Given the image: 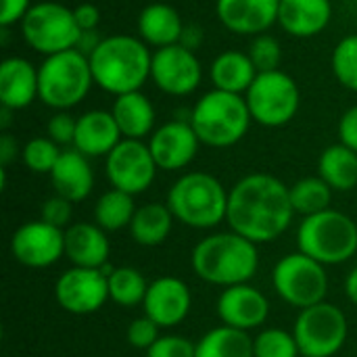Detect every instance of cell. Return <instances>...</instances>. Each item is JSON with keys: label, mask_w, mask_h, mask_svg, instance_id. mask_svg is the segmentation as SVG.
Wrapping results in <instances>:
<instances>
[{"label": "cell", "mask_w": 357, "mask_h": 357, "mask_svg": "<svg viewBox=\"0 0 357 357\" xmlns=\"http://www.w3.org/2000/svg\"><path fill=\"white\" fill-rule=\"evenodd\" d=\"M293 218L291 188L276 176L249 174L228 195L226 222L230 230L255 245L276 241L291 226Z\"/></svg>", "instance_id": "obj_1"}, {"label": "cell", "mask_w": 357, "mask_h": 357, "mask_svg": "<svg viewBox=\"0 0 357 357\" xmlns=\"http://www.w3.org/2000/svg\"><path fill=\"white\" fill-rule=\"evenodd\" d=\"M88 59L94 84L109 94L136 92L151 79V48L134 36H107Z\"/></svg>", "instance_id": "obj_2"}, {"label": "cell", "mask_w": 357, "mask_h": 357, "mask_svg": "<svg viewBox=\"0 0 357 357\" xmlns=\"http://www.w3.org/2000/svg\"><path fill=\"white\" fill-rule=\"evenodd\" d=\"M192 272L215 287L249 282L259 268L257 245L236 232H215L199 241L190 253Z\"/></svg>", "instance_id": "obj_3"}, {"label": "cell", "mask_w": 357, "mask_h": 357, "mask_svg": "<svg viewBox=\"0 0 357 357\" xmlns=\"http://www.w3.org/2000/svg\"><path fill=\"white\" fill-rule=\"evenodd\" d=\"M230 190L207 172H190L180 176L169 192L167 207L174 218L188 228L209 230L226 220Z\"/></svg>", "instance_id": "obj_4"}, {"label": "cell", "mask_w": 357, "mask_h": 357, "mask_svg": "<svg viewBox=\"0 0 357 357\" xmlns=\"http://www.w3.org/2000/svg\"><path fill=\"white\" fill-rule=\"evenodd\" d=\"M253 117L243 94L211 90L203 94L190 111V126L201 144L228 149L245 138Z\"/></svg>", "instance_id": "obj_5"}, {"label": "cell", "mask_w": 357, "mask_h": 357, "mask_svg": "<svg viewBox=\"0 0 357 357\" xmlns=\"http://www.w3.org/2000/svg\"><path fill=\"white\" fill-rule=\"evenodd\" d=\"M92 84L90 59L77 48L50 54L38 67V98L54 111H69L79 105Z\"/></svg>", "instance_id": "obj_6"}, {"label": "cell", "mask_w": 357, "mask_h": 357, "mask_svg": "<svg viewBox=\"0 0 357 357\" xmlns=\"http://www.w3.org/2000/svg\"><path fill=\"white\" fill-rule=\"evenodd\" d=\"M297 247L322 266H339L357 253V224L343 211L326 209L303 218Z\"/></svg>", "instance_id": "obj_7"}, {"label": "cell", "mask_w": 357, "mask_h": 357, "mask_svg": "<svg viewBox=\"0 0 357 357\" xmlns=\"http://www.w3.org/2000/svg\"><path fill=\"white\" fill-rule=\"evenodd\" d=\"M21 36L29 48L50 56L77 46L82 29L73 8L61 2H38L21 21Z\"/></svg>", "instance_id": "obj_8"}, {"label": "cell", "mask_w": 357, "mask_h": 357, "mask_svg": "<svg viewBox=\"0 0 357 357\" xmlns=\"http://www.w3.org/2000/svg\"><path fill=\"white\" fill-rule=\"evenodd\" d=\"M245 100L253 121L264 128H280L297 115L301 90L289 73L280 69L264 71L257 73L255 82L245 94Z\"/></svg>", "instance_id": "obj_9"}, {"label": "cell", "mask_w": 357, "mask_h": 357, "mask_svg": "<svg viewBox=\"0 0 357 357\" xmlns=\"http://www.w3.org/2000/svg\"><path fill=\"white\" fill-rule=\"evenodd\" d=\"M274 291L293 307L305 310L326 301L328 276L326 266L307 257L305 253H289L276 261L272 270Z\"/></svg>", "instance_id": "obj_10"}, {"label": "cell", "mask_w": 357, "mask_h": 357, "mask_svg": "<svg viewBox=\"0 0 357 357\" xmlns=\"http://www.w3.org/2000/svg\"><path fill=\"white\" fill-rule=\"evenodd\" d=\"M293 335L303 357H333L343 349L349 324L337 305L322 301L299 312Z\"/></svg>", "instance_id": "obj_11"}, {"label": "cell", "mask_w": 357, "mask_h": 357, "mask_svg": "<svg viewBox=\"0 0 357 357\" xmlns=\"http://www.w3.org/2000/svg\"><path fill=\"white\" fill-rule=\"evenodd\" d=\"M157 163L149 144L142 140L123 138L105 161V172L113 188L123 190L132 197L151 188L157 176Z\"/></svg>", "instance_id": "obj_12"}, {"label": "cell", "mask_w": 357, "mask_h": 357, "mask_svg": "<svg viewBox=\"0 0 357 357\" xmlns=\"http://www.w3.org/2000/svg\"><path fill=\"white\" fill-rule=\"evenodd\" d=\"M151 79L169 96H188L201 86L203 67L195 50L184 44H172L153 52Z\"/></svg>", "instance_id": "obj_13"}, {"label": "cell", "mask_w": 357, "mask_h": 357, "mask_svg": "<svg viewBox=\"0 0 357 357\" xmlns=\"http://www.w3.org/2000/svg\"><path fill=\"white\" fill-rule=\"evenodd\" d=\"M56 303L73 316H88L98 312L109 301V280L102 270L69 268L54 284Z\"/></svg>", "instance_id": "obj_14"}, {"label": "cell", "mask_w": 357, "mask_h": 357, "mask_svg": "<svg viewBox=\"0 0 357 357\" xmlns=\"http://www.w3.org/2000/svg\"><path fill=\"white\" fill-rule=\"evenodd\" d=\"M10 253L25 268H48L65 257V230L42 220L25 222L10 238Z\"/></svg>", "instance_id": "obj_15"}, {"label": "cell", "mask_w": 357, "mask_h": 357, "mask_svg": "<svg viewBox=\"0 0 357 357\" xmlns=\"http://www.w3.org/2000/svg\"><path fill=\"white\" fill-rule=\"evenodd\" d=\"M201 140L190 121L174 119L163 123L151 134L149 149L159 169L178 172L184 169L199 153Z\"/></svg>", "instance_id": "obj_16"}, {"label": "cell", "mask_w": 357, "mask_h": 357, "mask_svg": "<svg viewBox=\"0 0 357 357\" xmlns=\"http://www.w3.org/2000/svg\"><path fill=\"white\" fill-rule=\"evenodd\" d=\"M190 307H192V295L188 284L174 276H163L153 280L142 301L144 316L151 318L159 328H174L182 324Z\"/></svg>", "instance_id": "obj_17"}, {"label": "cell", "mask_w": 357, "mask_h": 357, "mask_svg": "<svg viewBox=\"0 0 357 357\" xmlns=\"http://www.w3.org/2000/svg\"><path fill=\"white\" fill-rule=\"evenodd\" d=\"M218 316L226 326L249 333L253 328H259L268 320L270 301L259 289L251 287L249 282L228 287L218 299Z\"/></svg>", "instance_id": "obj_18"}, {"label": "cell", "mask_w": 357, "mask_h": 357, "mask_svg": "<svg viewBox=\"0 0 357 357\" xmlns=\"http://www.w3.org/2000/svg\"><path fill=\"white\" fill-rule=\"evenodd\" d=\"M218 19L238 36H259L278 23L280 0H218Z\"/></svg>", "instance_id": "obj_19"}, {"label": "cell", "mask_w": 357, "mask_h": 357, "mask_svg": "<svg viewBox=\"0 0 357 357\" xmlns=\"http://www.w3.org/2000/svg\"><path fill=\"white\" fill-rule=\"evenodd\" d=\"M111 245L107 232L96 224L79 222L65 230V257L77 268L102 270L109 261Z\"/></svg>", "instance_id": "obj_20"}, {"label": "cell", "mask_w": 357, "mask_h": 357, "mask_svg": "<svg viewBox=\"0 0 357 357\" xmlns=\"http://www.w3.org/2000/svg\"><path fill=\"white\" fill-rule=\"evenodd\" d=\"M123 140L111 111H88L77 117L73 149L86 157H107Z\"/></svg>", "instance_id": "obj_21"}, {"label": "cell", "mask_w": 357, "mask_h": 357, "mask_svg": "<svg viewBox=\"0 0 357 357\" xmlns=\"http://www.w3.org/2000/svg\"><path fill=\"white\" fill-rule=\"evenodd\" d=\"M50 182L54 188V195L79 203L90 197L94 188V172L86 155H82L75 149H65L50 172Z\"/></svg>", "instance_id": "obj_22"}, {"label": "cell", "mask_w": 357, "mask_h": 357, "mask_svg": "<svg viewBox=\"0 0 357 357\" xmlns=\"http://www.w3.org/2000/svg\"><path fill=\"white\" fill-rule=\"evenodd\" d=\"M333 19L331 0H280L278 23L293 38H314Z\"/></svg>", "instance_id": "obj_23"}, {"label": "cell", "mask_w": 357, "mask_h": 357, "mask_svg": "<svg viewBox=\"0 0 357 357\" xmlns=\"http://www.w3.org/2000/svg\"><path fill=\"white\" fill-rule=\"evenodd\" d=\"M38 98V67L23 56H8L0 65V105L13 111Z\"/></svg>", "instance_id": "obj_24"}, {"label": "cell", "mask_w": 357, "mask_h": 357, "mask_svg": "<svg viewBox=\"0 0 357 357\" xmlns=\"http://www.w3.org/2000/svg\"><path fill=\"white\" fill-rule=\"evenodd\" d=\"M184 27L186 25H184L180 13L165 2H153L149 6H144L138 17L140 40L155 48L180 44Z\"/></svg>", "instance_id": "obj_25"}, {"label": "cell", "mask_w": 357, "mask_h": 357, "mask_svg": "<svg viewBox=\"0 0 357 357\" xmlns=\"http://www.w3.org/2000/svg\"><path fill=\"white\" fill-rule=\"evenodd\" d=\"M257 73L259 71L255 69L249 52H241V50H226L218 54L209 67V77L213 88L232 94H247Z\"/></svg>", "instance_id": "obj_26"}, {"label": "cell", "mask_w": 357, "mask_h": 357, "mask_svg": "<svg viewBox=\"0 0 357 357\" xmlns=\"http://www.w3.org/2000/svg\"><path fill=\"white\" fill-rule=\"evenodd\" d=\"M111 113L123 138L142 140L155 128V107L140 90L115 96Z\"/></svg>", "instance_id": "obj_27"}, {"label": "cell", "mask_w": 357, "mask_h": 357, "mask_svg": "<svg viewBox=\"0 0 357 357\" xmlns=\"http://www.w3.org/2000/svg\"><path fill=\"white\" fill-rule=\"evenodd\" d=\"M174 213L167 203H146L136 209L130 224V234L140 247H159L167 241L174 228Z\"/></svg>", "instance_id": "obj_28"}, {"label": "cell", "mask_w": 357, "mask_h": 357, "mask_svg": "<svg viewBox=\"0 0 357 357\" xmlns=\"http://www.w3.org/2000/svg\"><path fill=\"white\" fill-rule=\"evenodd\" d=\"M318 176L335 190L347 192L357 186V153L345 144L324 149L318 161Z\"/></svg>", "instance_id": "obj_29"}, {"label": "cell", "mask_w": 357, "mask_h": 357, "mask_svg": "<svg viewBox=\"0 0 357 357\" xmlns=\"http://www.w3.org/2000/svg\"><path fill=\"white\" fill-rule=\"evenodd\" d=\"M197 357H253V339L245 331L222 324L201 337Z\"/></svg>", "instance_id": "obj_30"}, {"label": "cell", "mask_w": 357, "mask_h": 357, "mask_svg": "<svg viewBox=\"0 0 357 357\" xmlns=\"http://www.w3.org/2000/svg\"><path fill=\"white\" fill-rule=\"evenodd\" d=\"M134 197L111 188L107 190L94 205V222L105 230V232H117L123 228H130L134 213H136Z\"/></svg>", "instance_id": "obj_31"}, {"label": "cell", "mask_w": 357, "mask_h": 357, "mask_svg": "<svg viewBox=\"0 0 357 357\" xmlns=\"http://www.w3.org/2000/svg\"><path fill=\"white\" fill-rule=\"evenodd\" d=\"M109 280V299L121 307H134V305H142L146 291H149V282L142 276L140 270L123 266V268H113L107 274Z\"/></svg>", "instance_id": "obj_32"}, {"label": "cell", "mask_w": 357, "mask_h": 357, "mask_svg": "<svg viewBox=\"0 0 357 357\" xmlns=\"http://www.w3.org/2000/svg\"><path fill=\"white\" fill-rule=\"evenodd\" d=\"M291 188V203L295 209V215H316L320 211L331 209L333 201V188L320 178V176H310L299 182H295Z\"/></svg>", "instance_id": "obj_33"}, {"label": "cell", "mask_w": 357, "mask_h": 357, "mask_svg": "<svg viewBox=\"0 0 357 357\" xmlns=\"http://www.w3.org/2000/svg\"><path fill=\"white\" fill-rule=\"evenodd\" d=\"M61 146L52 142L48 136H38L31 138L23 149H21V159L25 167L33 174H50L61 157Z\"/></svg>", "instance_id": "obj_34"}, {"label": "cell", "mask_w": 357, "mask_h": 357, "mask_svg": "<svg viewBox=\"0 0 357 357\" xmlns=\"http://www.w3.org/2000/svg\"><path fill=\"white\" fill-rule=\"evenodd\" d=\"M253 357H301V351L293 333L268 328L253 339Z\"/></svg>", "instance_id": "obj_35"}, {"label": "cell", "mask_w": 357, "mask_h": 357, "mask_svg": "<svg viewBox=\"0 0 357 357\" xmlns=\"http://www.w3.org/2000/svg\"><path fill=\"white\" fill-rule=\"evenodd\" d=\"M333 73L343 88L357 92V33L345 36L335 46Z\"/></svg>", "instance_id": "obj_36"}, {"label": "cell", "mask_w": 357, "mask_h": 357, "mask_svg": "<svg viewBox=\"0 0 357 357\" xmlns=\"http://www.w3.org/2000/svg\"><path fill=\"white\" fill-rule=\"evenodd\" d=\"M249 56L259 73L264 71H276L282 63V46L280 42L270 33H259L253 38L249 46Z\"/></svg>", "instance_id": "obj_37"}, {"label": "cell", "mask_w": 357, "mask_h": 357, "mask_svg": "<svg viewBox=\"0 0 357 357\" xmlns=\"http://www.w3.org/2000/svg\"><path fill=\"white\" fill-rule=\"evenodd\" d=\"M146 357H197V343L180 335H165L157 339Z\"/></svg>", "instance_id": "obj_38"}, {"label": "cell", "mask_w": 357, "mask_h": 357, "mask_svg": "<svg viewBox=\"0 0 357 357\" xmlns=\"http://www.w3.org/2000/svg\"><path fill=\"white\" fill-rule=\"evenodd\" d=\"M159 337H161L159 335V326L151 318H146V316L132 320L130 326H128V331H126L128 343L134 349H140V351H149L157 343Z\"/></svg>", "instance_id": "obj_39"}, {"label": "cell", "mask_w": 357, "mask_h": 357, "mask_svg": "<svg viewBox=\"0 0 357 357\" xmlns=\"http://www.w3.org/2000/svg\"><path fill=\"white\" fill-rule=\"evenodd\" d=\"M71 215H73V203L54 195L50 199H46L42 203V211H40V220L54 226V228H61V230H67L71 224Z\"/></svg>", "instance_id": "obj_40"}, {"label": "cell", "mask_w": 357, "mask_h": 357, "mask_svg": "<svg viewBox=\"0 0 357 357\" xmlns=\"http://www.w3.org/2000/svg\"><path fill=\"white\" fill-rule=\"evenodd\" d=\"M75 130H77V119L71 117L67 111H56L48 123H46V134L52 142H56L59 146H73L75 140Z\"/></svg>", "instance_id": "obj_41"}, {"label": "cell", "mask_w": 357, "mask_h": 357, "mask_svg": "<svg viewBox=\"0 0 357 357\" xmlns=\"http://www.w3.org/2000/svg\"><path fill=\"white\" fill-rule=\"evenodd\" d=\"M31 6H33L31 0H2V6H0V27H10L15 23H21Z\"/></svg>", "instance_id": "obj_42"}, {"label": "cell", "mask_w": 357, "mask_h": 357, "mask_svg": "<svg viewBox=\"0 0 357 357\" xmlns=\"http://www.w3.org/2000/svg\"><path fill=\"white\" fill-rule=\"evenodd\" d=\"M339 138H341V144H345L347 149L357 153V105L343 113L339 121Z\"/></svg>", "instance_id": "obj_43"}, {"label": "cell", "mask_w": 357, "mask_h": 357, "mask_svg": "<svg viewBox=\"0 0 357 357\" xmlns=\"http://www.w3.org/2000/svg\"><path fill=\"white\" fill-rule=\"evenodd\" d=\"M73 15L82 31H92V29H98L100 25V8L96 4L84 2L73 8Z\"/></svg>", "instance_id": "obj_44"}, {"label": "cell", "mask_w": 357, "mask_h": 357, "mask_svg": "<svg viewBox=\"0 0 357 357\" xmlns=\"http://www.w3.org/2000/svg\"><path fill=\"white\" fill-rule=\"evenodd\" d=\"M19 153H21V151H19L17 138L10 136L8 132H4V134L0 136V167H8V165L17 159Z\"/></svg>", "instance_id": "obj_45"}, {"label": "cell", "mask_w": 357, "mask_h": 357, "mask_svg": "<svg viewBox=\"0 0 357 357\" xmlns=\"http://www.w3.org/2000/svg\"><path fill=\"white\" fill-rule=\"evenodd\" d=\"M100 36H98V31L96 29H92V31H82V36H79V40H77V50L79 52H84L86 56H90L94 50H96V46L100 44Z\"/></svg>", "instance_id": "obj_46"}, {"label": "cell", "mask_w": 357, "mask_h": 357, "mask_svg": "<svg viewBox=\"0 0 357 357\" xmlns=\"http://www.w3.org/2000/svg\"><path fill=\"white\" fill-rule=\"evenodd\" d=\"M201 40H203V29H199V27H195V25H186V27H184V33H182L180 44H184L186 48L195 50V48H197V44H199Z\"/></svg>", "instance_id": "obj_47"}, {"label": "cell", "mask_w": 357, "mask_h": 357, "mask_svg": "<svg viewBox=\"0 0 357 357\" xmlns=\"http://www.w3.org/2000/svg\"><path fill=\"white\" fill-rule=\"evenodd\" d=\"M345 295L354 305H357V266L345 278Z\"/></svg>", "instance_id": "obj_48"}, {"label": "cell", "mask_w": 357, "mask_h": 357, "mask_svg": "<svg viewBox=\"0 0 357 357\" xmlns=\"http://www.w3.org/2000/svg\"><path fill=\"white\" fill-rule=\"evenodd\" d=\"M10 113H13V109H6V107L0 109V128H2V130L8 128V123H10Z\"/></svg>", "instance_id": "obj_49"}, {"label": "cell", "mask_w": 357, "mask_h": 357, "mask_svg": "<svg viewBox=\"0 0 357 357\" xmlns=\"http://www.w3.org/2000/svg\"><path fill=\"white\" fill-rule=\"evenodd\" d=\"M301 357H303V356H301Z\"/></svg>", "instance_id": "obj_50"}]
</instances>
